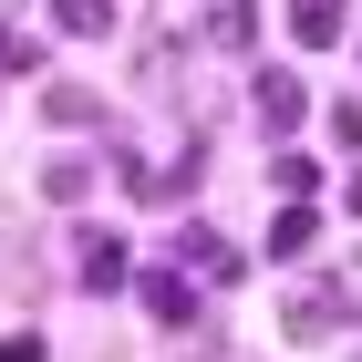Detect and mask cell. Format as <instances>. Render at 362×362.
<instances>
[{
	"label": "cell",
	"instance_id": "6",
	"mask_svg": "<svg viewBox=\"0 0 362 362\" xmlns=\"http://www.w3.org/2000/svg\"><path fill=\"white\" fill-rule=\"evenodd\" d=\"M207 42H218V52H249V42H259V11H249V0H218V11H207Z\"/></svg>",
	"mask_w": 362,
	"mask_h": 362
},
{
	"label": "cell",
	"instance_id": "3",
	"mask_svg": "<svg viewBox=\"0 0 362 362\" xmlns=\"http://www.w3.org/2000/svg\"><path fill=\"white\" fill-rule=\"evenodd\" d=\"M176 269H187V279H238V249H228V238H218V228H176Z\"/></svg>",
	"mask_w": 362,
	"mask_h": 362
},
{
	"label": "cell",
	"instance_id": "12",
	"mask_svg": "<svg viewBox=\"0 0 362 362\" xmlns=\"http://www.w3.org/2000/svg\"><path fill=\"white\" fill-rule=\"evenodd\" d=\"M0 362H52V341L42 332H0Z\"/></svg>",
	"mask_w": 362,
	"mask_h": 362
},
{
	"label": "cell",
	"instance_id": "14",
	"mask_svg": "<svg viewBox=\"0 0 362 362\" xmlns=\"http://www.w3.org/2000/svg\"><path fill=\"white\" fill-rule=\"evenodd\" d=\"M352 218H362V166H352Z\"/></svg>",
	"mask_w": 362,
	"mask_h": 362
},
{
	"label": "cell",
	"instance_id": "5",
	"mask_svg": "<svg viewBox=\"0 0 362 362\" xmlns=\"http://www.w3.org/2000/svg\"><path fill=\"white\" fill-rule=\"evenodd\" d=\"M83 279H93V290H124V279H135L124 238H104V228H93V238H83Z\"/></svg>",
	"mask_w": 362,
	"mask_h": 362
},
{
	"label": "cell",
	"instance_id": "7",
	"mask_svg": "<svg viewBox=\"0 0 362 362\" xmlns=\"http://www.w3.org/2000/svg\"><path fill=\"white\" fill-rule=\"evenodd\" d=\"M290 31H300L310 52H332L341 42V0H290Z\"/></svg>",
	"mask_w": 362,
	"mask_h": 362
},
{
	"label": "cell",
	"instance_id": "9",
	"mask_svg": "<svg viewBox=\"0 0 362 362\" xmlns=\"http://www.w3.org/2000/svg\"><path fill=\"white\" fill-rule=\"evenodd\" d=\"M310 238H321V228H310V207H279V218H269V259H300Z\"/></svg>",
	"mask_w": 362,
	"mask_h": 362
},
{
	"label": "cell",
	"instance_id": "11",
	"mask_svg": "<svg viewBox=\"0 0 362 362\" xmlns=\"http://www.w3.org/2000/svg\"><path fill=\"white\" fill-rule=\"evenodd\" d=\"M93 114H104V104H93L83 83H52V124H93Z\"/></svg>",
	"mask_w": 362,
	"mask_h": 362
},
{
	"label": "cell",
	"instance_id": "4",
	"mask_svg": "<svg viewBox=\"0 0 362 362\" xmlns=\"http://www.w3.org/2000/svg\"><path fill=\"white\" fill-rule=\"evenodd\" d=\"M249 104H259V124H269V135H290V124L310 114V93H300V73H259Z\"/></svg>",
	"mask_w": 362,
	"mask_h": 362
},
{
	"label": "cell",
	"instance_id": "2",
	"mask_svg": "<svg viewBox=\"0 0 362 362\" xmlns=\"http://www.w3.org/2000/svg\"><path fill=\"white\" fill-rule=\"evenodd\" d=\"M135 300L156 310L166 332H187V321H197V279H187V269H145V279H135Z\"/></svg>",
	"mask_w": 362,
	"mask_h": 362
},
{
	"label": "cell",
	"instance_id": "10",
	"mask_svg": "<svg viewBox=\"0 0 362 362\" xmlns=\"http://www.w3.org/2000/svg\"><path fill=\"white\" fill-rule=\"evenodd\" d=\"M83 187H93V166H83V156H52V166H42V197H52V207H73Z\"/></svg>",
	"mask_w": 362,
	"mask_h": 362
},
{
	"label": "cell",
	"instance_id": "8",
	"mask_svg": "<svg viewBox=\"0 0 362 362\" xmlns=\"http://www.w3.org/2000/svg\"><path fill=\"white\" fill-rule=\"evenodd\" d=\"M52 21L73 31V42H104V31H114V0H52Z\"/></svg>",
	"mask_w": 362,
	"mask_h": 362
},
{
	"label": "cell",
	"instance_id": "13",
	"mask_svg": "<svg viewBox=\"0 0 362 362\" xmlns=\"http://www.w3.org/2000/svg\"><path fill=\"white\" fill-rule=\"evenodd\" d=\"M332 135H341V145L362 156V93H341V104H332Z\"/></svg>",
	"mask_w": 362,
	"mask_h": 362
},
{
	"label": "cell",
	"instance_id": "1",
	"mask_svg": "<svg viewBox=\"0 0 362 362\" xmlns=\"http://www.w3.org/2000/svg\"><path fill=\"white\" fill-rule=\"evenodd\" d=\"M352 321H362V300H352V290H341V279H321V290H300V300L279 310V332H290V341H321V332H352Z\"/></svg>",
	"mask_w": 362,
	"mask_h": 362
}]
</instances>
